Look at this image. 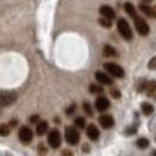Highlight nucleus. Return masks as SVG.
<instances>
[{
    "mask_svg": "<svg viewBox=\"0 0 156 156\" xmlns=\"http://www.w3.org/2000/svg\"><path fill=\"white\" fill-rule=\"evenodd\" d=\"M48 129H49V124L46 122H41L38 123V126H36V133L39 134V136H44L46 132H48Z\"/></svg>",
    "mask_w": 156,
    "mask_h": 156,
    "instance_id": "14",
    "label": "nucleus"
},
{
    "mask_svg": "<svg viewBox=\"0 0 156 156\" xmlns=\"http://www.w3.org/2000/svg\"><path fill=\"white\" fill-rule=\"evenodd\" d=\"M74 124H75V127L84 129L85 127V119H84V117H77L75 122H74Z\"/></svg>",
    "mask_w": 156,
    "mask_h": 156,
    "instance_id": "21",
    "label": "nucleus"
},
{
    "mask_svg": "<svg viewBox=\"0 0 156 156\" xmlns=\"http://www.w3.org/2000/svg\"><path fill=\"white\" fill-rule=\"evenodd\" d=\"M17 98V94L13 91H0V107H6L13 104Z\"/></svg>",
    "mask_w": 156,
    "mask_h": 156,
    "instance_id": "1",
    "label": "nucleus"
},
{
    "mask_svg": "<svg viewBox=\"0 0 156 156\" xmlns=\"http://www.w3.org/2000/svg\"><path fill=\"white\" fill-rule=\"evenodd\" d=\"M143 2H145V3H151L152 0H143Z\"/></svg>",
    "mask_w": 156,
    "mask_h": 156,
    "instance_id": "31",
    "label": "nucleus"
},
{
    "mask_svg": "<svg viewBox=\"0 0 156 156\" xmlns=\"http://www.w3.org/2000/svg\"><path fill=\"white\" fill-rule=\"evenodd\" d=\"M140 10L145 13L146 16H149V17H155V10L152 9L151 6H147V5H142L140 6Z\"/></svg>",
    "mask_w": 156,
    "mask_h": 156,
    "instance_id": "16",
    "label": "nucleus"
},
{
    "mask_svg": "<svg viewBox=\"0 0 156 156\" xmlns=\"http://www.w3.org/2000/svg\"><path fill=\"white\" fill-rule=\"evenodd\" d=\"M98 22H100V25L104 26V28H112V22H110V19H107V17H101Z\"/></svg>",
    "mask_w": 156,
    "mask_h": 156,
    "instance_id": "23",
    "label": "nucleus"
},
{
    "mask_svg": "<svg viewBox=\"0 0 156 156\" xmlns=\"http://www.w3.org/2000/svg\"><path fill=\"white\" fill-rule=\"evenodd\" d=\"M103 52H104V56H107V58H113V56L117 55V51L113 46H110V45H104Z\"/></svg>",
    "mask_w": 156,
    "mask_h": 156,
    "instance_id": "15",
    "label": "nucleus"
},
{
    "mask_svg": "<svg viewBox=\"0 0 156 156\" xmlns=\"http://www.w3.org/2000/svg\"><path fill=\"white\" fill-rule=\"evenodd\" d=\"M61 133L56 130V129H54V130H51L49 134H48V143H49L51 147H54V149H56V147H59L61 146Z\"/></svg>",
    "mask_w": 156,
    "mask_h": 156,
    "instance_id": "5",
    "label": "nucleus"
},
{
    "mask_svg": "<svg viewBox=\"0 0 156 156\" xmlns=\"http://www.w3.org/2000/svg\"><path fill=\"white\" fill-rule=\"evenodd\" d=\"M110 94H112L113 98H120V95H122L120 94V91H119L117 88H113L112 91H110Z\"/></svg>",
    "mask_w": 156,
    "mask_h": 156,
    "instance_id": "25",
    "label": "nucleus"
},
{
    "mask_svg": "<svg viewBox=\"0 0 156 156\" xmlns=\"http://www.w3.org/2000/svg\"><path fill=\"white\" fill-rule=\"evenodd\" d=\"M87 136L93 142H95V140H98V137H100V130L95 127L94 124H90V126H87Z\"/></svg>",
    "mask_w": 156,
    "mask_h": 156,
    "instance_id": "10",
    "label": "nucleus"
},
{
    "mask_svg": "<svg viewBox=\"0 0 156 156\" xmlns=\"http://www.w3.org/2000/svg\"><path fill=\"white\" fill-rule=\"evenodd\" d=\"M155 64H156V59L155 58H152L151 62H149V68H151V69H155Z\"/></svg>",
    "mask_w": 156,
    "mask_h": 156,
    "instance_id": "29",
    "label": "nucleus"
},
{
    "mask_svg": "<svg viewBox=\"0 0 156 156\" xmlns=\"http://www.w3.org/2000/svg\"><path fill=\"white\" fill-rule=\"evenodd\" d=\"M98 123L103 126V129H112L114 126V119L110 114H103L98 117Z\"/></svg>",
    "mask_w": 156,
    "mask_h": 156,
    "instance_id": "9",
    "label": "nucleus"
},
{
    "mask_svg": "<svg viewBox=\"0 0 156 156\" xmlns=\"http://www.w3.org/2000/svg\"><path fill=\"white\" fill-rule=\"evenodd\" d=\"M39 153H46V149L44 147V145H39Z\"/></svg>",
    "mask_w": 156,
    "mask_h": 156,
    "instance_id": "30",
    "label": "nucleus"
},
{
    "mask_svg": "<svg viewBox=\"0 0 156 156\" xmlns=\"http://www.w3.org/2000/svg\"><path fill=\"white\" fill-rule=\"evenodd\" d=\"M117 29H119V32H120V35H122L124 39H127V41H130V39L133 38V34H132V29H130V26H129V23L124 20V19H119V22H117Z\"/></svg>",
    "mask_w": 156,
    "mask_h": 156,
    "instance_id": "3",
    "label": "nucleus"
},
{
    "mask_svg": "<svg viewBox=\"0 0 156 156\" xmlns=\"http://www.w3.org/2000/svg\"><path fill=\"white\" fill-rule=\"evenodd\" d=\"M29 120H30V123H38L39 122V116L38 114H35V116H32Z\"/></svg>",
    "mask_w": 156,
    "mask_h": 156,
    "instance_id": "28",
    "label": "nucleus"
},
{
    "mask_svg": "<svg viewBox=\"0 0 156 156\" xmlns=\"http://www.w3.org/2000/svg\"><path fill=\"white\" fill-rule=\"evenodd\" d=\"M142 112H143V114L149 116V114L153 113V106L149 104V103H143V104H142Z\"/></svg>",
    "mask_w": 156,
    "mask_h": 156,
    "instance_id": "18",
    "label": "nucleus"
},
{
    "mask_svg": "<svg viewBox=\"0 0 156 156\" xmlns=\"http://www.w3.org/2000/svg\"><path fill=\"white\" fill-rule=\"evenodd\" d=\"M146 91H147V95H149L151 98H155V95H156V83L155 81L146 83Z\"/></svg>",
    "mask_w": 156,
    "mask_h": 156,
    "instance_id": "13",
    "label": "nucleus"
},
{
    "mask_svg": "<svg viewBox=\"0 0 156 156\" xmlns=\"http://www.w3.org/2000/svg\"><path fill=\"white\" fill-rule=\"evenodd\" d=\"M124 10L127 12L129 16H132V17L136 16V9H134V6L132 3H124Z\"/></svg>",
    "mask_w": 156,
    "mask_h": 156,
    "instance_id": "17",
    "label": "nucleus"
},
{
    "mask_svg": "<svg viewBox=\"0 0 156 156\" xmlns=\"http://www.w3.org/2000/svg\"><path fill=\"white\" fill-rule=\"evenodd\" d=\"M65 140L73 146L78 145V142H80V133H78L77 127L69 126V127L65 129Z\"/></svg>",
    "mask_w": 156,
    "mask_h": 156,
    "instance_id": "2",
    "label": "nucleus"
},
{
    "mask_svg": "<svg viewBox=\"0 0 156 156\" xmlns=\"http://www.w3.org/2000/svg\"><path fill=\"white\" fill-rule=\"evenodd\" d=\"M75 108H77V106H75V104H73V106L69 107V108H67V114H68V116H71V114L74 113V110H75Z\"/></svg>",
    "mask_w": 156,
    "mask_h": 156,
    "instance_id": "26",
    "label": "nucleus"
},
{
    "mask_svg": "<svg viewBox=\"0 0 156 156\" xmlns=\"http://www.w3.org/2000/svg\"><path fill=\"white\" fill-rule=\"evenodd\" d=\"M0 134L2 136H9L10 134V126L9 124H2L0 126Z\"/></svg>",
    "mask_w": 156,
    "mask_h": 156,
    "instance_id": "20",
    "label": "nucleus"
},
{
    "mask_svg": "<svg viewBox=\"0 0 156 156\" xmlns=\"http://www.w3.org/2000/svg\"><path fill=\"white\" fill-rule=\"evenodd\" d=\"M137 146L140 149H146V147H149V140L146 137H140V139H137Z\"/></svg>",
    "mask_w": 156,
    "mask_h": 156,
    "instance_id": "19",
    "label": "nucleus"
},
{
    "mask_svg": "<svg viewBox=\"0 0 156 156\" xmlns=\"http://www.w3.org/2000/svg\"><path fill=\"white\" fill-rule=\"evenodd\" d=\"M84 112L87 113L88 116H93V108H91V106H90L88 103H84Z\"/></svg>",
    "mask_w": 156,
    "mask_h": 156,
    "instance_id": "24",
    "label": "nucleus"
},
{
    "mask_svg": "<svg viewBox=\"0 0 156 156\" xmlns=\"http://www.w3.org/2000/svg\"><path fill=\"white\" fill-rule=\"evenodd\" d=\"M104 68L107 69V73L108 74H112L113 77H116V78H123L124 77V69H123L120 65L114 64V62H106Z\"/></svg>",
    "mask_w": 156,
    "mask_h": 156,
    "instance_id": "4",
    "label": "nucleus"
},
{
    "mask_svg": "<svg viewBox=\"0 0 156 156\" xmlns=\"http://www.w3.org/2000/svg\"><path fill=\"white\" fill-rule=\"evenodd\" d=\"M134 26H136V29H137V34H140L142 36H146V35L149 34V25L142 19V17H137V16H134Z\"/></svg>",
    "mask_w": 156,
    "mask_h": 156,
    "instance_id": "6",
    "label": "nucleus"
},
{
    "mask_svg": "<svg viewBox=\"0 0 156 156\" xmlns=\"http://www.w3.org/2000/svg\"><path fill=\"white\" fill-rule=\"evenodd\" d=\"M100 13H101V16L103 17H107V19H114L116 17V12L113 10L110 6H101L100 7Z\"/></svg>",
    "mask_w": 156,
    "mask_h": 156,
    "instance_id": "12",
    "label": "nucleus"
},
{
    "mask_svg": "<svg viewBox=\"0 0 156 156\" xmlns=\"http://www.w3.org/2000/svg\"><path fill=\"white\" fill-rule=\"evenodd\" d=\"M95 80L98 81L100 84H103V85H112L113 83V80L107 74L104 73H101V71H98V73H95Z\"/></svg>",
    "mask_w": 156,
    "mask_h": 156,
    "instance_id": "11",
    "label": "nucleus"
},
{
    "mask_svg": "<svg viewBox=\"0 0 156 156\" xmlns=\"http://www.w3.org/2000/svg\"><path fill=\"white\" fill-rule=\"evenodd\" d=\"M32 137H34V132L30 130V127L23 126V127L19 130V139H20L22 143H29V142L32 140Z\"/></svg>",
    "mask_w": 156,
    "mask_h": 156,
    "instance_id": "7",
    "label": "nucleus"
},
{
    "mask_svg": "<svg viewBox=\"0 0 156 156\" xmlns=\"http://www.w3.org/2000/svg\"><path fill=\"white\" fill-rule=\"evenodd\" d=\"M136 130H137V126H133V127L127 129V130H126V133H127V134H132V133H134Z\"/></svg>",
    "mask_w": 156,
    "mask_h": 156,
    "instance_id": "27",
    "label": "nucleus"
},
{
    "mask_svg": "<svg viewBox=\"0 0 156 156\" xmlns=\"http://www.w3.org/2000/svg\"><path fill=\"white\" fill-rule=\"evenodd\" d=\"M90 93H94V94H100V93H103V87L91 84V85H90Z\"/></svg>",
    "mask_w": 156,
    "mask_h": 156,
    "instance_id": "22",
    "label": "nucleus"
},
{
    "mask_svg": "<svg viewBox=\"0 0 156 156\" xmlns=\"http://www.w3.org/2000/svg\"><path fill=\"white\" fill-rule=\"evenodd\" d=\"M110 107V101H108V98L107 97H104V95H100L97 100H95V108L98 110V112H104V110H107Z\"/></svg>",
    "mask_w": 156,
    "mask_h": 156,
    "instance_id": "8",
    "label": "nucleus"
}]
</instances>
